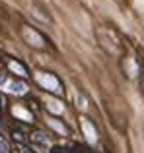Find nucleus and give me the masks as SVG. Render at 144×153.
<instances>
[{
    "instance_id": "nucleus-8",
    "label": "nucleus",
    "mask_w": 144,
    "mask_h": 153,
    "mask_svg": "<svg viewBox=\"0 0 144 153\" xmlns=\"http://www.w3.org/2000/svg\"><path fill=\"white\" fill-rule=\"evenodd\" d=\"M0 153H8V146L4 142H0Z\"/></svg>"
},
{
    "instance_id": "nucleus-3",
    "label": "nucleus",
    "mask_w": 144,
    "mask_h": 153,
    "mask_svg": "<svg viewBox=\"0 0 144 153\" xmlns=\"http://www.w3.org/2000/svg\"><path fill=\"white\" fill-rule=\"evenodd\" d=\"M82 128H84V134L90 142H95V128L92 126L90 118H82Z\"/></svg>"
},
{
    "instance_id": "nucleus-2",
    "label": "nucleus",
    "mask_w": 144,
    "mask_h": 153,
    "mask_svg": "<svg viewBox=\"0 0 144 153\" xmlns=\"http://www.w3.org/2000/svg\"><path fill=\"white\" fill-rule=\"evenodd\" d=\"M22 37H23V41L27 43L29 47H33V49H45V37H43L39 31H35L33 27H29V25H23L22 27Z\"/></svg>"
},
{
    "instance_id": "nucleus-7",
    "label": "nucleus",
    "mask_w": 144,
    "mask_h": 153,
    "mask_svg": "<svg viewBox=\"0 0 144 153\" xmlns=\"http://www.w3.org/2000/svg\"><path fill=\"white\" fill-rule=\"evenodd\" d=\"M31 140H33V142H37V143H41V146H47V136L41 134V132H35V134L31 136Z\"/></svg>"
},
{
    "instance_id": "nucleus-5",
    "label": "nucleus",
    "mask_w": 144,
    "mask_h": 153,
    "mask_svg": "<svg viewBox=\"0 0 144 153\" xmlns=\"http://www.w3.org/2000/svg\"><path fill=\"white\" fill-rule=\"evenodd\" d=\"M8 66H10V70H12V72H18L20 76H26V74H27L26 68H23L20 62H16V60H10V62H8Z\"/></svg>"
},
{
    "instance_id": "nucleus-1",
    "label": "nucleus",
    "mask_w": 144,
    "mask_h": 153,
    "mask_svg": "<svg viewBox=\"0 0 144 153\" xmlns=\"http://www.w3.org/2000/svg\"><path fill=\"white\" fill-rule=\"evenodd\" d=\"M35 79H37V83L41 87H45L47 91H51V93H55V95H62V85L57 79V76L39 72V74H35Z\"/></svg>"
},
{
    "instance_id": "nucleus-10",
    "label": "nucleus",
    "mask_w": 144,
    "mask_h": 153,
    "mask_svg": "<svg viewBox=\"0 0 144 153\" xmlns=\"http://www.w3.org/2000/svg\"><path fill=\"white\" fill-rule=\"evenodd\" d=\"M142 87H144V79H142Z\"/></svg>"
},
{
    "instance_id": "nucleus-9",
    "label": "nucleus",
    "mask_w": 144,
    "mask_h": 153,
    "mask_svg": "<svg viewBox=\"0 0 144 153\" xmlns=\"http://www.w3.org/2000/svg\"><path fill=\"white\" fill-rule=\"evenodd\" d=\"M23 153H31V151H27V149H23Z\"/></svg>"
},
{
    "instance_id": "nucleus-6",
    "label": "nucleus",
    "mask_w": 144,
    "mask_h": 153,
    "mask_svg": "<svg viewBox=\"0 0 144 153\" xmlns=\"http://www.w3.org/2000/svg\"><path fill=\"white\" fill-rule=\"evenodd\" d=\"M49 124H51V126H53L57 132H61V134H66V132H68V130L64 128V124H58V122H57V118H49Z\"/></svg>"
},
{
    "instance_id": "nucleus-4",
    "label": "nucleus",
    "mask_w": 144,
    "mask_h": 153,
    "mask_svg": "<svg viewBox=\"0 0 144 153\" xmlns=\"http://www.w3.org/2000/svg\"><path fill=\"white\" fill-rule=\"evenodd\" d=\"M10 91H12V93H16V95H22V93H26V91H27V85L23 82H12L10 83Z\"/></svg>"
}]
</instances>
